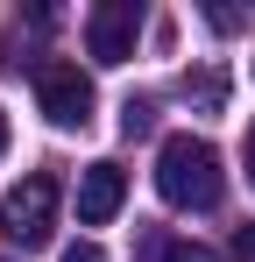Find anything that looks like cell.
Returning <instances> with one entry per match:
<instances>
[{
	"label": "cell",
	"mask_w": 255,
	"mask_h": 262,
	"mask_svg": "<svg viewBox=\"0 0 255 262\" xmlns=\"http://www.w3.org/2000/svg\"><path fill=\"white\" fill-rule=\"evenodd\" d=\"M156 191H163V206H177V213H213L220 191H227L220 149H213L206 135H163V149H156Z\"/></svg>",
	"instance_id": "cell-1"
},
{
	"label": "cell",
	"mask_w": 255,
	"mask_h": 262,
	"mask_svg": "<svg viewBox=\"0 0 255 262\" xmlns=\"http://www.w3.org/2000/svg\"><path fill=\"white\" fill-rule=\"evenodd\" d=\"M57 206H64V184L50 170H29L7 199H0V234H7L22 255H36V248L57 241Z\"/></svg>",
	"instance_id": "cell-2"
},
{
	"label": "cell",
	"mask_w": 255,
	"mask_h": 262,
	"mask_svg": "<svg viewBox=\"0 0 255 262\" xmlns=\"http://www.w3.org/2000/svg\"><path fill=\"white\" fill-rule=\"evenodd\" d=\"M36 106L50 128H92V106H99V92L85 78L78 64H42L36 71Z\"/></svg>",
	"instance_id": "cell-3"
},
{
	"label": "cell",
	"mask_w": 255,
	"mask_h": 262,
	"mask_svg": "<svg viewBox=\"0 0 255 262\" xmlns=\"http://www.w3.org/2000/svg\"><path fill=\"white\" fill-rule=\"evenodd\" d=\"M135 36H142V7H135V0H99V7L85 14L92 64H128V57H135Z\"/></svg>",
	"instance_id": "cell-4"
},
{
	"label": "cell",
	"mask_w": 255,
	"mask_h": 262,
	"mask_svg": "<svg viewBox=\"0 0 255 262\" xmlns=\"http://www.w3.org/2000/svg\"><path fill=\"white\" fill-rule=\"evenodd\" d=\"M128 199V170L121 163H85L78 170V227H107Z\"/></svg>",
	"instance_id": "cell-5"
},
{
	"label": "cell",
	"mask_w": 255,
	"mask_h": 262,
	"mask_svg": "<svg viewBox=\"0 0 255 262\" xmlns=\"http://www.w3.org/2000/svg\"><path fill=\"white\" fill-rule=\"evenodd\" d=\"M142 262H220V255L199 248V241H177V234H149L142 241Z\"/></svg>",
	"instance_id": "cell-6"
},
{
	"label": "cell",
	"mask_w": 255,
	"mask_h": 262,
	"mask_svg": "<svg viewBox=\"0 0 255 262\" xmlns=\"http://www.w3.org/2000/svg\"><path fill=\"white\" fill-rule=\"evenodd\" d=\"M184 99H192L199 114H220V106H227V71H220V64H206L199 78H184Z\"/></svg>",
	"instance_id": "cell-7"
},
{
	"label": "cell",
	"mask_w": 255,
	"mask_h": 262,
	"mask_svg": "<svg viewBox=\"0 0 255 262\" xmlns=\"http://www.w3.org/2000/svg\"><path fill=\"white\" fill-rule=\"evenodd\" d=\"M149 128H156V106H149L142 92H128L121 99V135H149Z\"/></svg>",
	"instance_id": "cell-8"
},
{
	"label": "cell",
	"mask_w": 255,
	"mask_h": 262,
	"mask_svg": "<svg viewBox=\"0 0 255 262\" xmlns=\"http://www.w3.org/2000/svg\"><path fill=\"white\" fill-rule=\"evenodd\" d=\"M64 262H107V248H99V241H71V248H64Z\"/></svg>",
	"instance_id": "cell-9"
},
{
	"label": "cell",
	"mask_w": 255,
	"mask_h": 262,
	"mask_svg": "<svg viewBox=\"0 0 255 262\" xmlns=\"http://www.w3.org/2000/svg\"><path fill=\"white\" fill-rule=\"evenodd\" d=\"M206 21L220 29V36H234V29H241V14H234V7H206Z\"/></svg>",
	"instance_id": "cell-10"
},
{
	"label": "cell",
	"mask_w": 255,
	"mask_h": 262,
	"mask_svg": "<svg viewBox=\"0 0 255 262\" xmlns=\"http://www.w3.org/2000/svg\"><path fill=\"white\" fill-rule=\"evenodd\" d=\"M234 262H255V220L241 227V234H234Z\"/></svg>",
	"instance_id": "cell-11"
},
{
	"label": "cell",
	"mask_w": 255,
	"mask_h": 262,
	"mask_svg": "<svg viewBox=\"0 0 255 262\" xmlns=\"http://www.w3.org/2000/svg\"><path fill=\"white\" fill-rule=\"evenodd\" d=\"M248 184H255V128H248Z\"/></svg>",
	"instance_id": "cell-12"
},
{
	"label": "cell",
	"mask_w": 255,
	"mask_h": 262,
	"mask_svg": "<svg viewBox=\"0 0 255 262\" xmlns=\"http://www.w3.org/2000/svg\"><path fill=\"white\" fill-rule=\"evenodd\" d=\"M0 156H7V114H0Z\"/></svg>",
	"instance_id": "cell-13"
}]
</instances>
